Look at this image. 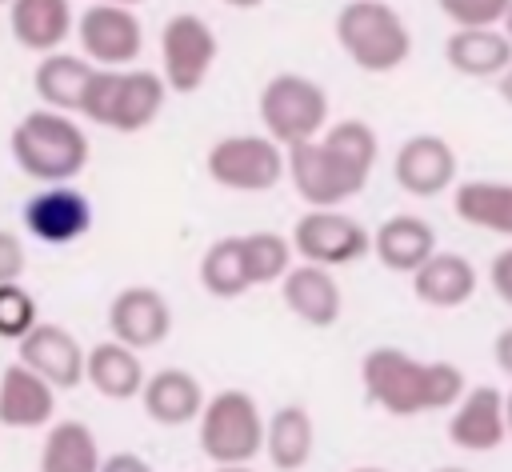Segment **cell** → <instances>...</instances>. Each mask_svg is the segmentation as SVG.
<instances>
[{"instance_id": "15", "label": "cell", "mask_w": 512, "mask_h": 472, "mask_svg": "<svg viewBox=\"0 0 512 472\" xmlns=\"http://www.w3.org/2000/svg\"><path fill=\"white\" fill-rule=\"evenodd\" d=\"M392 176L408 196H440L456 180V152L444 136H408L392 156Z\"/></svg>"}, {"instance_id": "6", "label": "cell", "mask_w": 512, "mask_h": 472, "mask_svg": "<svg viewBox=\"0 0 512 472\" xmlns=\"http://www.w3.org/2000/svg\"><path fill=\"white\" fill-rule=\"evenodd\" d=\"M260 124L280 148L304 144L328 124V92L300 72H276L260 88Z\"/></svg>"}, {"instance_id": "26", "label": "cell", "mask_w": 512, "mask_h": 472, "mask_svg": "<svg viewBox=\"0 0 512 472\" xmlns=\"http://www.w3.org/2000/svg\"><path fill=\"white\" fill-rule=\"evenodd\" d=\"M96 64H88L84 56L76 52H44L36 72H32V88L40 96L44 108H56V112H80V100H84V88H88V76H92Z\"/></svg>"}, {"instance_id": "9", "label": "cell", "mask_w": 512, "mask_h": 472, "mask_svg": "<svg viewBox=\"0 0 512 472\" xmlns=\"http://www.w3.org/2000/svg\"><path fill=\"white\" fill-rule=\"evenodd\" d=\"M72 36L80 40L84 60L96 68H128L144 52V24L128 4H88L76 16Z\"/></svg>"}, {"instance_id": "32", "label": "cell", "mask_w": 512, "mask_h": 472, "mask_svg": "<svg viewBox=\"0 0 512 472\" xmlns=\"http://www.w3.org/2000/svg\"><path fill=\"white\" fill-rule=\"evenodd\" d=\"M456 28H500L508 0H436Z\"/></svg>"}, {"instance_id": "40", "label": "cell", "mask_w": 512, "mask_h": 472, "mask_svg": "<svg viewBox=\"0 0 512 472\" xmlns=\"http://www.w3.org/2000/svg\"><path fill=\"white\" fill-rule=\"evenodd\" d=\"M224 4H228V8H260L264 0H224Z\"/></svg>"}, {"instance_id": "28", "label": "cell", "mask_w": 512, "mask_h": 472, "mask_svg": "<svg viewBox=\"0 0 512 472\" xmlns=\"http://www.w3.org/2000/svg\"><path fill=\"white\" fill-rule=\"evenodd\" d=\"M452 208L472 228L512 236V184L504 180H464L452 192Z\"/></svg>"}, {"instance_id": "8", "label": "cell", "mask_w": 512, "mask_h": 472, "mask_svg": "<svg viewBox=\"0 0 512 472\" xmlns=\"http://www.w3.org/2000/svg\"><path fill=\"white\" fill-rule=\"evenodd\" d=\"M216 52H220V40L212 32V24L196 12H176L164 20L160 28V80L168 92H196L204 88L212 64H216Z\"/></svg>"}, {"instance_id": "20", "label": "cell", "mask_w": 512, "mask_h": 472, "mask_svg": "<svg viewBox=\"0 0 512 472\" xmlns=\"http://www.w3.org/2000/svg\"><path fill=\"white\" fill-rule=\"evenodd\" d=\"M140 404L156 424L180 428V424H192L200 416L204 388L188 368H156L140 384Z\"/></svg>"}, {"instance_id": "14", "label": "cell", "mask_w": 512, "mask_h": 472, "mask_svg": "<svg viewBox=\"0 0 512 472\" xmlns=\"http://www.w3.org/2000/svg\"><path fill=\"white\" fill-rule=\"evenodd\" d=\"M16 344H20V364L32 368L40 380H48L56 392L84 384V348L64 324L36 320Z\"/></svg>"}, {"instance_id": "4", "label": "cell", "mask_w": 512, "mask_h": 472, "mask_svg": "<svg viewBox=\"0 0 512 472\" xmlns=\"http://www.w3.org/2000/svg\"><path fill=\"white\" fill-rule=\"evenodd\" d=\"M168 100V88L160 80V72L148 68H92L84 100H80V116L112 128V132H140L148 128L160 108Z\"/></svg>"}, {"instance_id": "12", "label": "cell", "mask_w": 512, "mask_h": 472, "mask_svg": "<svg viewBox=\"0 0 512 472\" xmlns=\"http://www.w3.org/2000/svg\"><path fill=\"white\" fill-rule=\"evenodd\" d=\"M24 228L40 244H76L92 232V204L72 184H44L24 200Z\"/></svg>"}, {"instance_id": "17", "label": "cell", "mask_w": 512, "mask_h": 472, "mask_svg": "<svg viewBox=\"0 0 512 472\" xmlns=\"http://www.w3.org/2000/svg\"><path fill=\"white\" fill-rule=\"evenodd\" d=\"M280 300L292 316H300L304 324L312 328H332L340 320V308H344V296H340V284L332 276V268H320V264H296L288 268L280 280Z\"/></svg>"}, {"instance_id": "36", "label": "cell", "mask_w": 512, "mask_h": 472, "mask_svg": "<svg viewBox=\"0 0 512 472\" xmlns=\"http://www.w3.org/2000/svg\"><path fill=\"white\" fill-rule=\"evenodd\" d=\"M492 356H496L500 372H504V376H512V324L496 332V340H492Z\"/></svg>"}, {"instance_id": "45", "label": "cell", "mask_w": 512, "mask_h": 472, "mask_svg": "<svg viewBox=\"0 0 512 472\" xmlns=\"http://www.w3.org/2000/svg\"><path fill=\"white\" fill-rule=\"evenodd\" d=\"M0 4H8V0H0Z\"/></svg>"}, {"instance_id": "41", "label": "cell", "mask_w": 512, "mask_h": 472, "mask_svg": "<svg viewBox=\"0 0 512 472\" xmlns=\"http://www.w3.org/2000/svg\"><path fill=\"white\" fill-rule=\"evenodd\" d=\"M216 472H252L248 464H216Z\"/></svg>"}, {"instance_id": "37", "label": "cell", "mask_w": 512, "mask_h": 472, "mask_svg": "<svg viewBox=\"0 0 512 472\" xmlns=\"http://www.w3.org/2000/svg\"><path fill=\"white\" fill-rule=\"evenodd\" d=\"M496 80H500V96H504V104H512V64H508Z\"/></svg>"}, {"instance_id": "2", "label": "cell", "mask_w": 512, "mask_h": 472, "mask_svg": "<svg viewBox=\"0 0 512 472\" xmlns=\"http://www.w3.org/2000/svg\"><path fill=\"white\" fill-rule=\"evenodd\" d=\"M364 392L388 416H420L452 408L464 392V372L448 360H416L404 348H372L360 364Z\"/></svg>"}, {"instance_id": "24", "label": "cell", "mask_w": 512, "mask_h": 472, "mask_svg": "<svg viewBox=\"0 0 512 472\" xmlns=\"http://www.w3.org/2000/svg\"><path fill=\"white\" fill-rule=\"evenodd\" d=\"M444 60L452 72L472 80H496L512 64V44L500 28H456L444 40Z\"/></svg>"}, {"instance_id": "43", "label": "cell", "mask_w": 512, "mask_h": 472, "mask_svg": "<svg viewBox=\"0 0 512 472\" xmlns=\"http://www.w3.org/2000/svg\"><path fill=\"white\" fill-rule=\"evenodd\" d=\"M104 4H128V8H136L140 0H104Z\"/></svg>"}, {"instance_id": "11", "label": "cell", "mask_w": 512, "mask_h": 472, "mask_svg": "<svg viewBox=\"0 0 512 472\" xmlns=\"http://www.w3.org/2000/svg\"><path fill=\"white\" fill-rule=\"evenodd\" d=\"M368 244H372V232L340 208H308L292 224V248L304 264L344 268V264L368 256Z\"/></svg>"}, {"instance_id": "27", "label": "cell", "mask_w": 512, "mask_h": 472, "mask_svg": "<svg viewBox=\"0 0 512 472\" xmlns=\"http://www.w3.org/2000/svg\"><path fill=\"white\" fill-rule=\"evenodd\" d=\"M40 472H96L100 468V444L96 432L84 420H52L40 444Z\"/></svg>"}, {"instance_id": "30", "label": "cell", "mask_w": 512, "mask_h": 472, "mask_svg": "<svg viewBox=\"0 0 512 472\" xmlns=\"http://www.w3.org/2000/svg\"><path fill=\"white\" fill-rule=\"evenodd\" d=\"M240 244H244V264H248L252 288L276 284L292 268V244L280 232H248V236H240Z\"/></svg>"}, {"instance_id": "42", "label": "cell", "mask_w": 512, "mask_h": 472, "mask_svg": "<svg viewBox=\"0 0 512 472\" xmlns=\"http://www.w3.org/2000/svg\"><path fill=\"white\" fill-rule=\"evenodd\" d=\"M432 472H468V468H456V464H444V468H432Z\"/></svg>"}, {"instance_id": "38", "label": "cell", "mask_w": 512, "mask_h": 472, "mask_svg": "<svg viewBox=\"0 0 512 472\" xmlns=\"http://www.w3.org/2000/svg\"><path fill=\"white\" fill-rule=\"evenodd\" d=\"M504 436L512 440V392L504 396Z\"/></svg>"}, {"instance_id": "44", "label": "cell", "mask_w": 512, "mask_h": 472, "mask_svg": "<svg viewBox=\"0 0 512 472\" xmlns=\"http://www.w3.org/2000/svg\"><path fill=\"white\" fill-rule=\"evenodd\" d=\"M352 472H388V468H352Z\"/></svg>"}, {"instance_id": "33", "label": "cell", "mask_w": 512, "mask_h": 472, "mask_svg": "<svg viewBox=\"0 0 512 472\" xmlns=\"http://www.w3.org/2000/svg\"><path fill=\"white\" fill-rule=\"evenodd\" d=\"M28 272V252L12 228H0V284H12Z\"/></svg>"}, {"instance_id": "5", "label": "cell", "mask_w": 512, "mask_h": 472, "mask_svg": "<svg viewBox=\"0 0 512 472\" xmlns=\"http://www.w3.org/2000/svg\"><path fill=\"white\" fill-rule=\"evenodd\" d=\"M336 40L360 72H396L412 52V32L388 0H348L336 12Z\"/></svg>"}, {"instance_id": "10", "label": "cell", "mask_w": 512, "mask_h": 472, "mask_svg": "<svg viewBox=\"0 0 512 472\" xmlns=\"http://www.w3.org/2000/svg\"><path fill=\"white\" fill-rule=\"evenodd\" d=\"M208 176L228 192H268L284 180V148L268 136H224L208 148Z\"/></svg>"}, {"instance_id": "3", "label": "cell", "mask_w": 512, "mask_h": 472, "mask_svg": "<svg viewBox=\"0 0 512 472\" xmlns=\"http://www.w3.org/2000/svg\"><path fill=\"white\" fill-rule=\"evenodd\" d=\"M12 164L36 184H72L88 168V132L56 108H32L8 132Z\"/></svg>"}, {"instance_id": "18", "label": "cell", "mask_w": 512, "mask_h": 472, "mask_svg": "<svg viewBox=\"0 0 512 472\" xmlns=\"http://www.w3.org/2000/svg\"><path fill=\"white\" fill-rule=\"evenodd\" d=\"M56 416V388L40 380L32 368L12 360L0 372V428H48Z\"/></svg>"}, {"instance_id": "1", "label": "cell", "mask_w": 512, "mask_h": 472, "mask_svg": "<svg viewBox=\"0 0 512 472\" xmlns=\"http://www.w3.org/2000/svg\"><path fill=\"white\" fill-rule=\"evenodd\" d=\"M376 156V132L364 120H340L320 136L284 148V172L308 208H340L364 192Z\"/></svg>"}, {"instance_id": "16", "label": "cell", "mask_w": 512, "mask_h": 472, "mask_svg": "<svg viewBox=\"0 0 512 472\" xmlns=\"http://www.w3.org/2000/svg\"><path fill=\"white\" fill-rule=\"evenodd\" d=\"M448 440L464 452H492L500 448L504 436V392L492 384L464 388L460 400L452 404L448 416Z\"/></svg>"}, {"instance_id": "25", "label": "cell", "mask_w": 512, "mask_h": 472, "mask_svg": "<svg viewBox=\"0 0 512 472\" xmlns=\"http://www.w3.org/2000/svg\"><path fill=\"white\" fill-rule=\"evenodd\" d=\"M312 448H316V428H312L308 408L284 404L264 420V448L260 452L272 460L276 472H300L312 460Z\"/></svg>"}, {"instance_id": "39", "label": "cell", "mask_w": 512, "mask_h": 472, "mask_svg": "<svg viewBox=\"0 0 512 472\" xmlns=\"http://www.w3.org/2000/svg\"><path fill=\"white\" fill-rule=\"evenodd\" d=\"M500 32H504L508 44H512V0H508V12H504V20H500Z\"/></svg>"}, {"instance_id": "7", "label": "cell", "mask_w": 512, "mask_h": 472, "mask_svg": "<svg viewBox=\"0 0 512 472\" xmlns=\"http://www.w3.org/2000/svg\"><path fill=\"white\" fill-rule=\"evenodd\" d=\"M200 448L212 464H248L264 448V416L240 388H224L200 408Z\"/></svg>"}, {"instance_id": "29", "label": "cell", "mask_w": 512, "mask_h": 472, "mask_svg": "<svg viewBox=\"0 0 512 472\" xmlns=\"http://www.w3.org/2000/svg\"><path fill=\"white\" fill-rule=\"evenodd\" d=\"M200 284L216 300H236L252 288L240 236H220V240L208 244V252L200 256Z\"/></svg>"}, {"instance_id": "23", "label": "cell", "mask_w": 512, "mask_h": 472, "mask_svg": "<svg viewBox=\"0 0 512 472\" xmlns=\"http://www.w3.org/2000/svg\"><path fill=\"white\" fill-rule=\"evenodd\" d=\"M144 364L136 356V348L120 344V340H100L84 352V380L104 396V400H132L140 396L144 384Z\"/></svg>"}, {"instance_id": "21", "label": "cell", "mask_w": 512, "mask_h": 472, "mask_svg": "<svg viewBox=\"0 0 512 472\" xmlns=\"http://www.w3.org/2000/svg\"><path fill=\"white\" fill-rule=\"evenodd\" d=\"M72 0H8V28L24 52H56L72 36Z\"/></svg>"}, {"instance_id": "34", "label": "cell", "mask_w": 512, "mask_h": 472, "mask_svg": "<svg viewBox=\"0 0 512 472\" xmlns=\"http://www.w3.org/2000/svg\"><path fill=\"white\" fill-rule=\"evenodd\" d=\"M488 284H492V292L512 308V248H504V252L492 256V264H488Z\"/></svg>"}, {"instance_id": "19", "label": "cell", "mask_w": 512, "mask_h": 472, "mask_svg": "<svg viewBox=\"0 0 512 472\" xmlns=\"http://www.w3.org/2000/svg\"><path fill=\"white\" fill-rule=\"evenodd\" d=\"M476 284H480V272L460 252H432L412 272V292L428 308H460L476 296Z\"/></svg>"}, {"instance_id": "22", "label": "cell", "mask_w": 512, "mask_h": 472, "mask_svg": "<svg viewBox=\"0 0 512 472\" xmlns=\"http://www.w3.org/2000/svg\"><path fill=\"white\" fill-rule=\"evenodd\" d=\"M368 252H372L388 272L412 276V272L436 252V232H432L428 220H420V216H412V212H396V216H388V220L372 232Z\"/></svg>"}, {"instance_id": "31", "label": "cell", "mask_w": 512, "mask_h": 472, "mask_svg": "<svg viewBox=\"0 0 512 472\" xmlns=\"http://www.w3.org/2000/svg\"><path fill=\"white\" fill-rule=\"evenodd\" d=\"M36 300L28 288H20V280L0 284V340H20L32 324H36Z\"/></svg>"}, {"instance_id": "35", "label": "cell", "mask_w": 512, "mask_h": 472, "mask_svg": "<svg viewBox=\"0 0 512 472\" xmlns=\"http://www.w3.org/2000/svg\"><path fill=\"white\" fill-rule=\"evenodd\" d=\"M96 472H152V464L136 452H112V456H100Z\"/></svg>"}, {"instance_id": "13", "label": "cell", "mask_w": 512, "mask_h": 472, "mask_svg": "<svg viewBox=\"0 0 512 472\" xmlns=\"http://www.w3.org/2000/svg\"><path fill=\"white\" fill-rule=\"evenodd\" d=\"M108 332H112V340H120V344H128L136 352L156 348L172 332V308L156 288L128 284L108 304Z\"/></svg>"}]
</instances>
